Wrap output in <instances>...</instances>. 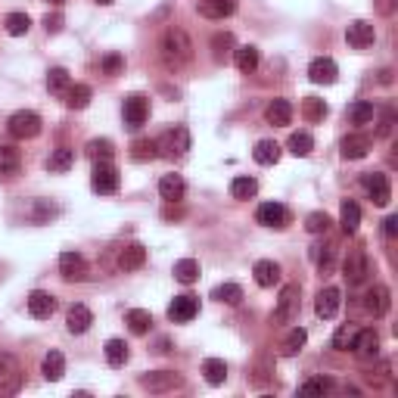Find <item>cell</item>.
Returning a JSON list of instances; mask_svg holds the SVG:
<instances>
[{
    "label": "cell",
    "mask_w": 398,
    "mask_h": 398,
    "mask_svg": "<svg viewBox=\"0 0 398 398\" xmlns=\"http://www.w3.org/2000/svg\"><path fill=\"white\" fill-rule=\"evenodd\" d=\"M199 314V299L190 296V293H184V296H175L169 305V317L175 321V324H187V321H193V317Z\"/></svg>",
    "instance_id": "12"
},
{
    "label": "cell",
    "mask_w": 398,
    "mask_h": 398,
    "mask_svg": "<svg viewBox=\"0 0 398 398\" xmlns=\"http://www.w3.org/2000/svg\"><path fill=\"white\" fill-rule=\"evenodd\" d=\"M333 258H336V249H333L330 243L311 246V262H314V268L321 271V274H327V271L333 268Z\"/></svg>",
    "instance_id": "38"
},
{
    "label": "cell",
    "mask_w": 398,
    "mask_h": 398,
    "mask_svg": "<svg viewBox=\"0 0 398 398\" xmlns=\"http://www.w3.org/2000/svg\"><path fill=\"white\" fill-rule=\"evenodd\" d=\"M88 156L94 159V162H112V156H115L112 140H106V137H97V140H90L88 143Z\"/></svg>",
    "instance_id": "46"
},
{
    "label": "cell",
    "mask_w": 398,
    "mask_h": 398,
    "mask_svg": "<svg viewBox=\"0 0 398 398\" xmlns=\"http://www.w3.org/2000/svg\"><path fill=\"white\" fill-rule=\"evenodd\" d=\"M339 224H343L345 234H358V224H361V209H358L355 199H343V206H339Z\"/></svg>",
    "instance_id": "31"
},
{
    "label": "cell",
    "mask_w": 398,
    "mask_h": 398,
    "mask_svg": "<svg viewBox=\"0 0 398 398\" xmlns=\"http://www.w3.org/2000/svg\"><path fill=\"white\" fill-rule=\"evenodd\" d=\"M19 386H22V373L19 371L7 373V377H0V398H3V395H16V392H19Z\"/></svg>",
    "instance_id": "53"
},
{
    "label": "cell",
    "mask_w": 398,
    "mask_h": 398,
    "mask_svg": "<svg viewBox=\"0 0 398 398\" xmlns=\"http://www.w3.org/2000/svg\"><path fill=\"white\" fill-rule=\"evenodd\" d=\"M100 69H103V75H109V78H115V75H122L125 72V56L122 53H106L100 60Z\"/></svg>",
    "instance_id": "51"
},
{
    "label": "cell",
    "mask_w": 398,
    "mask_h": 398,
    "mask_svg": "<svg viewBox=\"0 0 398 398\" xmlns=\"http://www.w3.org/2000/svg\"><path fill=\"white\" fill-rule=\"evenodd\" d=\"M361 187H364V193L371 196L373 206H389L392 199V184H389V175H383V171H367V175H361Z\"/></svg>",
    "instance_id": "4"
},
{
    "label": "cell",
    "mask_w": 398,
    "mask_h": 398,
    "mask_svg": "<svg viewBox=\"0 0 398 398\" xmlns=\"http://www.w3.org/2000/svg\"><path fill=\"white\" fill-rule=\"evenodd\" d=\"M299 296H302L299 284H286L284 290H280V299H277V308H274V324H290V321H296L299 317Z\"/></svg>",
    "instance_id": "6"
},
{
    "label": "cell",
    "mask_w": 398,
    "mask_h": 398,
    "mask_svg": "<svg viewBox=\"0 0 398 398\" xmlns=\"http://www.w3.org/2000/svg\"><path fill=\"white\" fill-rule=\"evenodd\" d=\"M60 274H62V280H69V284H82V280H88L90 268H88V262H84L82 252H62L60 256Z\"/></svg>",
    "instance_id": "9"
},
{
    "label": "cell",
    "mask_w": 398,
    "mask_h": 398,
    "mask_svg": "<svg viewBox=\"0 0 398 398\" xmlns=\"http://www.w3.org/2000/svg\"><path fill=\"white\" fill-rule=\"evenodd\" d=\"M236 50V41H234V34L230 32H215L212 34V56H215L218 62H224L227 56H234Z\"/></svg>",
    "instance_id": "33"
},
{
    "label": "cell",
    "mask_w": 398,
    "mask_h": 398,
    "mask_svg": "<svg viewBox=\"0 0 398 398\" xmlns=\"http://www.w3.org/2000/svg\"><path fill=\"white\" fill-rule=\"evenodd\" d=\"M345 41H349V47H355V50H367L373 41H377V32H373L371 22L358 19L345 28Z\"/></svg>",
    "instance_id": "14"
},
{
    "label": "cell",
    "mask_w": 398,
    "mask_h": 398,
    "mask_svg": "<svg viewBox=\"0 0 398 398\" xmlns=\"http://www.w3.org/2000/svg\"><path fill=\"white\" fill-rule=\"evenodd\" d=\"M398 7V0H377V13L380 16H392Z\"/></svg>",
    "instance_id": "58"
},
{
    "label": "cell",
    "mask_w": 398,
    "mask_h": 398,
    "mask_svg": "<svg viewBox=\"0 0 398 398\" xmlns=\"http://www.w3.org/2000/svg\"><path fill=\"white\" fill-rule=\"evenodd\" d=\"M156 156H159V149H156V140H149V137H140V140L131 143V159L134 162H153Z\"/></svg>",
    "instance_id": "45"
},
{
    "label": "cell",
    "mask_w": 398,
    "mask_h": 398,
    "mask_svg": "<svg viewBox=\"0 0 398 398\" xmlns=\"http://www.w3.org/2000/svg\"><path fill=\"white\" fill-rule=\"evenodd\" d=\"M258 60H262V56H258V47H252V44H246V47H236L234 50V62H236V69H240V72H256L258 69Z\"/></svg>",
    "instance_id": "34"
},
{
    "label": "cell",
    "mask_w": 398,
    "mask_h": 398,
    "mask_svg": "<svg viewBox=\"0 0 398 398\" xmlns=\"http://www.w3.org/2000/svg\"><path fill=\"white\" fill-rule=\"evenodd\" d=\"M140 386L147 392H153V395H165V392H175L184 386V377L175 371H149L140 377Z\"/></svg>",
    "instance_id": "5"
},
{
    "label": "cell",
    "mask_w": 398,
    "mask_h": 398,
    "mask_svg": "<svg viewBox=\"0 0 398 398\" xmlns=\"http://www.w3.org/2000/svg\"><path fill=\"white\" fill-rule=\"evenodd\" d=\"M249 380L256 386H268L271 380H274V358L268 355V351H258L256 361H252L249 367Z\"/></svg>",
    "instance_id": "20"
},
{
    "label": "cell",
    "mask_w": 398,
    "mask_h": 398,
    "mask_svg": "<svg viewBox=\"0 0 398 398\" xmlns=\"http://www.w3.org/2000/svg\"><path fill=\"white\" fill-rule=\"evenodd\" d=\"M327 112H330V109H327V103L321 100V97H305L302 100V119L305 122H324Z\"/></svg>",
    "instance_id": "41"
},
{
    "label": "cell",
    "mask_w": 398,
    "mask_h": 398,
    "mask_svg": "<svg viewBox=\"0 0 398 398\" xmlns=\"http://www.w3.org/2000/svg\"><path fill=\"white\" fill-rule=\"evenodd\" d=\"M299 389H302V392H330L333 389V380H327V377H321V380H305Z\"/></svg>",
    "instance_id": "54"
},
{
    "label": "cell",
    "mask_w": 398,
    "mask_h": 398,
    "mask_svg": "<svg viewBox=\"0 0 398 398\" xmlns=\"http://www.w3.org/2000/svg\"><path fill=\"white\" fill-rule=\"evenodd\" d=\"M389 305H392V299H389V290H386V286H373V290H367L364 308L371 311L373 317H383L386 311H389Z\"/></svg>",
    "instance_id": "27"
},
{
    "label": "cell",
    "mask_w": 398,
    "mask_h": 398,
    "mask_svg": "<svg viewBox=\"0 0 398 398\" xmlns=\"http://www.w3.org/2000/svg\"><path fill=\"white\" fill-rule=\"evenodd\" d=\"M252 159L258 165H274L280 159V143L277 140H258L256 149H252Z\"/></svg>",
    "instance_id": "36"
},
{
    "label": "cell",
    "mask_w": 398,
    "mask_h": 398,
    "mask_svg": "<svg viewBox=\"0 0 398 398\" xmlns=\"http://www.w3.org/2000/svg\"><path fill=\"white\" fill-rule=\"evenodd\" d=\"M286 149H290L293 156H299V159H305V156L314 149V137H311L308 131H293L290 140H286Z\"/></svg>",
    "instance_id": "37"
},
{
    "label": "cell",
    "mask_w": 398,
    "mask_h": 398,
    "mask_svg": "<svg viewBox=\"0 0 398 398\" xmlns=\"http://www.w3.org/2000/svg\"><path fill=\"white\" fill-rule=\"evenodd\" d=\"M159 56H162L165 69L177 72L184 69L190 60H193V41L187 38V32L177 25H169L162 34V41H159Z\"/></svg>",
    "instance_id": "1"
},
{
    "label": "cell",
    "mask_w": 398,
    "mask_h": 398,
    "mask_svg": "<svg viewBox=\"0 0 398 398\" xmlns=\"http://www.w3.org/2000/svg\"><path fill=\"white\" fill-rule=\"evenodd\" d=\"M252 277H256V284L262 286V290H268V286L280 284V264L271 262V258H262V262H256V268H252Z\"/></svg>",
    "instance_id": "23"
},
{
    "label": "cell",
    "mask_w": 398,
    "mask_h": 398,
    "mask_svg": "<svg viewBox=\"0 0 398 398\" xmlns=\"http://www.w3.org/2000/svg\"><path fill=\"white\" fill-rule=\"evenodd\" d=\"M22 171V153L16 147H0V181H13Z\"/></svg>",
    "instance_id": "21"
},
{
    "label": "cell",
    "mask_w": 398,
    "mask_h": 398,
    "mask_svg": "<svg viewBox=\"0 0 398 398\" xmlns=\"http://www.w3.org/2000/svg\"><path fill=\"white\" fill-rule=\"evenodd\" d=\"M212 299H218V302H224V305H240V302H243V286L218 284L215 290H212Z\"/></svg>",
    "instance_id": "47"
},
{
    "label": "cell",
    "mask_w": 398,
    "mask_h": 398,
    "mask_svg": "<svg viewBox=\"0 0 398 398\" xmlns=\"http://www.w3.org/2000/svg\"><path fill=\"white\" fill-rule=\"evenodd\" d=\"M125 324H128V330L134 333V336H147L149 327H153V314L143 308H131L128 314H125Z\"/></svg>",
    "instance_id": "32"
},
{
    "label": "cell",
    "mask_w": 398,
    "mask_h": 398,
    "mask_svg": "<svg viewBox=\"0 0 398 398\" xmlns=\"http://www.w3.org/2000/svg\"><path fill=\"white\" fill-rule=\"evenodd\" d=\"M69 88H72V78H69V72H66V69H62V66L50 69V72H47V90H50V94L62 97Z\"/></svg>",
    "instance_id": "44"
},
{
    "label": "cell",
    "mask_w": 398,
    "mask_h": 398,
    "mask_svg": "<svg viewBox=\"0 0 398 398\" xmlns=\"http://www.w3.org/2000/svg\"><path fill=\"white\" fill-rule=\"evenodd\" d=\"M19 364H16V358L10 351H0V377H7V373H16Z\"/></svg>",
    "instance_id": "57"
},
{
    "label": "cell",
    "mask_w": 398,
    "mask_h": 398,
    "mask_svg": "<svg viewBox=\"0 0 398 398\" xmlns=\"http://www.w3.org/2000/svg\"><path fill=\"white\" fill-rule=\"evenodd\" d=\"M184 193H187V184H184L181 175H165L159 181V196H162L165 203H181Z\"/></svg>",
    "instance_id": "24"
},
{
    "label": "cell",
    "mask_w": 398,
    "mask_h": 398,
    "mask_svg": "<svg viewBox=\"0 0 398 398\" xmlns=\"http://www.w3.org/2000/svg\"><path fill=\"white\" fill-rule=\"evenodd\" d=\"M367 274H371V258H367L364 246L349 249V256H345V262H343V277L351 286H361L367 280Z\"/></svg>",
    "instance_id": "3"
},
{
    "label": "cell",
    "mask_w": 398,
    "mask_h": 398,
    "mask_svg": "<svg viewBox=\"0 0 398 398\" xmlns=\"http://www.w3.org/2000/svg\"><path fill=\"white\" fill-rule=\"evenodd\" d=\"M351 351H355L361 361H371V358L380 355V336L377 330H358L355 343H351Z\"/></svg>",
    "instance_id": "17"
},
{
    "label": "cell",
    "mask_w": 398,
    "mask_h": 398,
    "mask_svg": "<svg viewBox=\"0 0 398 398\" xmlns=\"http://www.w3.org/2000/svg\"><path fill=\"white\" fill-rule=\"evenodd\" d=\"M175 280L177 284H196L199 280V262L196 258H181V262H175Z\"/></svg>",
    "instance_id": "43"
},
{
    "label": "cell",
    "mask_w": 398,
    "mask_h": 398,
    "mask_svg": "<svg viewBox=\"0 0 398 398\" xmlns=\"http://www.w3.org/2000/svg\"><path fill=\"white\" fill-rule=\"evenodd\" d=\"M3 28H7V34H13V38H22V34H28V28H32V19H28V13H7L3 16Z\"/></svg>",
    "instance_id": "48"
},
{
    "label": "cell",
    "mask_w": 398,
    "mask_h": 398,
    "mask_svg": "<svg viewBox=\"0 0 398 398\" xmlns=\"http://www.w3.org/2000/svg\"><path fill=\"white\" fill-rule=\"evenodd\" d=\"M62 22H66V19H62V13H47V16H44V32H47V34H60L62 32Z\"/></svg>",
    "instance_id": "56"
},
{
    "label": "cell",
    "mask_w": 398,
    "mask_h": 398,
    "mask_svg": "<svg viewBox=\"0 0 398 398\" xmlns=\"http://www.w3.org/2000/svg\"><path fill=\"white\" fill-rule=\"evenodd\" d=\"M308 343V333L302 330V327H296V330H290L284 336V343H280V349H284V355L286 358H293V355H299L302 351V345Z\"/></svg>",
    "instance_id": "49"
},
{
    "label": "cell",
    "mask_w": 398,
    "mask_h": 398,
    "mask_svg": "<svg viewBox=\"0 0 398 398\" xmlns=\"http://www.w3.org/2000/svg\"><path fill=\"white\" fill-rule=\"evenodd\" d=\"M156 149H159V156H169V159L184 156L190 149V131L184 128V125H175V128L165 131V134L156 140Z\"/></svg>",
    "instance_id": "7"
},
{
    "label": "cell",
    "mask_w": 398,
    "mask_h": 398,
    "mask_svg": "<svg viewBox=\"0 0 398 398\" xmlns=\"http://www.w3.org/2000/svg\"><path fill=\"white\" fill-rule=\"evenodd\" d=\"M256 221L262 227H274V230H284L290 224V209L284 203H262L256 212Z\"/></svg>",
    "instance_id": "10"
},
{
    "label": "cell",
    "mask_w": 398,
    "mask_h": 398,
    "mask_svg": "<svg viewBox=\"0 0 398 398\" xmlns=\"http://www.w3.org/2000/svg\"><path fill=\"white\" fill-rule=\"evenodd\" d=\"M97 3H100V7H109V3H112V0H97Z\"/></svg>",
    "instance_id": "60"
},
{
    "label": "cell",
    "mask_w": 398,
    "mask_h": 398,
    "mask_svg": "<svg viewBox=\"0 0 398 398\" xmlns=\"http://www.w3.org/2000/svg\"><path fill=\"white\" fill-rule=\"evenodd\" d=\"M90 324H94V314H90L88 305H82V302L69 305V311H66V330L72 333V336H82V333H88Z\"/></svg>",
    "instance_id": "13"
},
{
    "label": "cell",
    "mask_w": 398,
    "mask_h": 398,
    "mask_svg": "<svg viewBox=\"0 0 398 398\" xmlns=\"http://www.w3.org/2000/svg\"><path fill=\"white\" fill-rule=\"evenodd\" d=\"M203 377H206V383L221 386L224 380H227V364H224L221 358H206V361H203Z\"/></svg>",
    "instance_id": "40"
},
{
    "label": "cell",
    "mask_w": 398,
    "mask_h": 398,
    "mask_svg": "<svg viewBox=\"0 0 398 398\" xmlns=\"http://www.w3.org/2000/svg\"><path fill=\"white\" fill-rule=\"evenodd\" d=\"M373 115H377V109H373L371 100H355L349 109H345V119H349L351 125H371Z\"/></svg>",
    "instance_id": "30"
},
{
    "label": "cell",
    "mask_w": 398,
    "mask_h": 398,
    "mask_svg": "<svg viewBox=\"0 0 398 398\" xmlns=\"http://www.w3.org/2000/svg\"><path fill=\"white\" fill-rule=\"evenodd\" d=\"M330 215H327V212H311L308 218H305V230H308V234H327V230H330Z\"/></svg>",
    "instance_id": "50"
},
{
    "label": "cell",
    "mask_w": 398,
    "mask_h": 398,
    "mask_svg": "<svg viewBox=\"0 0 398 398\" xmlns=\"http://www.w3.org/2000/svg\"><path fill=\"white\" fill-rule=\"evenodd\" d=\"M147 264V249L140 243H128L119 252V268L122 271H140Z\"/></svg>",
    "instance_id": "25"
},
{
    "label": "cell",
    "mask_w": 398,
    "mask_h": 398,
    "mask_svg": "<svg viewBox=\"0 0 398 398\" xmlns=\"http://www.w3.org/2000/svg\"><path fill=\"white\" fill-rule=\"evenodd\" d=\"M103 351H106V364L109 367H125V361L131 358L128 343H125V339H109Z\"/></svg>",
    "instance_id": "35"
},
{
    "label": "cell",
    "mask_w": 398,
    "mask_h": 398,
    "mask_svg": "<svg viewBox=\"0 0 398 398\" xmlns=\"http://www.w3.org/2000/svg\"><path fill=\"white\" fill-rule=\"evenodd\" d=\"M122 115H125V125H128L131 131H137L143 122H147V115H149V100H147L143 94H131V97H125Z\"/></svg>",
    "instance_id": "11"
},
{
    "label": "cell",
    "mask_w": 398,
    "mask_h": 398,
    "mask_svg": "<svg viewBox=\"0 0 398 398\" xmlns=\"http://www.w3.org/2000/svg\"><path fill=\"white\" fill-rule=\"evenodd\" d=\"M90 187L100 196H112L119 190V169L112 162H94V171H90Z\"/></svg>",
    "instance_id": "8"
},
{
    "label": "cell",
    "mask_w": 398,
    "mask_h": 398,
    "mask_svg": "<svg viewBox=\"0 0 398 398\" xmlns=\"http://www.w3.org/2000/svg\"><path fill=\"white\" fill-rule=\"evenodd\" d=\"M256 193H258V181H256V177L240 175V177H234V181H230V196H234V199H252Z\"/></svg>",
    "instance_id": "39"
},
{
    "label": "cell",
    "mask_w": 398,
    "mask_h": 398,
    "mask_svg": "<svg viewBox=\"0 0 398 398\" xmlns=\"http://www.w3.org/2000/svg\"><path fill=\"white\" fill-rule=\"evenodd\" d=\"M383 234L389 236V240L398 234V218H395V215H389V218H386V221H383Z\"/></svg>",
    "instance_id": "59"
},
{
    "label": "cell",
    "mask_w": 398,
    "mask_h": 398,
    "mask_svg": "<svg viewBox=\"0 0 398 398\" xmlns=\"http://www.w3.org/2000/svg\"><path fill=\"white\" fill-rule=\"evenodd\" d=\"M199 16L206 19H224V16L236 13V0H199Z\"/></svg>",
    "instance_id": "26"
},
{
    "label": "cell",
    "mask_w": 398,
    "mask_h": 398,
    "mask_svg": "<svg viewBox=\"0 0 398 398\" xmlns=\"http://www.w3.org/2000/svg\"><path fill=\"white\" fill-rule=\"evenodd\" d=\"M90 97H94V90H90L88 84H72V88L62 94V100H66L69 109H84L90 103Z\"/></svg>",
    "instance_id": "42"
},
{
    "label": "cell",
    "mask_w": 398,
    "mask_h": 398,
    "mask_svg": "<svg viewBox=\"0 0 398 398\" xmlns=\"http://www.w3.org/2000/svg\"><path fill=\"white\" fill-rule=\"evenodd\" d=\"M392 125H395V109L386 106V109H383V115H380V131H377V134H380V137H386V134L392 131Z\"/></svg>",
    "instance_id": "55"
},
{
    "label": "cell",
    "mask_w": 398,
    "mask_h": 398,
    "mask_svg": "<svg viewBox=\"0 0 398 398\" xmlns=\"http://www.w3.org/2000/svg\"><path fill=\"white\" fill-rule=\"evenodd\" d=\"M264 119H268V125H290L293 122V103L284 100V97H277V100H271L268 106H264Z\"/></svg>",
    "instance_id": "22"
},
{
    "label": "cell",
    "mask_w": 398,
    "mask_h": 398,
    "mask_svg": "<svg viewBox=\"0 0 398 398\" xmlns=\"http://www.w3.org/2000/svg\"><path fill=\"white\" fill-rule=\"evenodd\" d=\"M308 78L314 84H333L339 78V66L330 60V56H317V60H311V66H308Z\"/></svg>",
    "instance_id": "16"
},
{
    "label": "cell",
    "mask_w": 398,
    "mask_h": 398,
    "mask_svg": "<svg viewBox=\"0 0 398 398\" xmlns=\"http://www.w3.org/2000/svg\"><path fill=\"white\" fill-rule=\"evenodd\" d=\"M53 311H56V299L50 296V293H44V290L28 293V314H32V317L44 321V317H50Z\"/></svg>",
    "instance_id": "19"
},
{
    "label": "cell",
    "mask_w": 398,
    "mask_h": 398,
    "mask_svg": "<svg viewBox=\"0 0 398 398\" xmlns=\"http://www.w3.org/2000/svg\"><path fill=\"white\" fill-rule=\"evenodd\" d=\"M355 327H349V324H345V327H339V330H336V336H333V349H336V351H349L351 349V343H355Z\"/></svg>",
    "instance_id": "52"
},
{
    "label": "cell",
    "mask_w": 398,
    "mask_h": 398,
    "mask_svg": "<svg viewBox=\"0 0 398 398\" xmlns=\"http://www.w3.org/2000/svg\"><path fill=\"white\" fill-rule=\"evenodd\" d=\"M371 149H373V137L364 134V131L343 137V159H364Z\"/></svg>",
    "instance_id": "15"
},
{
    "label": "cell",
    "mask_w": 398,
    "mask_h": 398,
    "mask_svg": "<svg viewBox=\"0 0 398 398\" xmlns=\"http://www.w3.org/2000/svg\"><path fill=\"white\" fill-rule=\"evenodd\" d=\"M41 373H44V380H50V383L62 380V373H66V358H62V351L50 349L47 355H44V361H41Z\"/></svg>",
    "instance_id": "28"
},
{
    "label": "cell",
    "mask_w": 398,
    "mask_h": 398,
    "mask_svg": "<svg viewBox=\"0 0 398 398\" xmlns=\"http://www.w3.org/2000/svg\"><path fill=\"white\" fill-rule=\"evenodd\" d=\"M41 128H44L41 115L32 112V109H19V112L10 115V122H7L10 137H16V140H32V137L41 134Z\"/></svg>",
    "instance_id": "2"
},
{
    "label": "cell",
    "mask_w": 398,
    "mask_h": 398,
    "mask_svg": "<svg viewBox=\"0 0 398 398\" xmlns=\"http://www.w3.org/2000/svg\"><path fill=\"white\" fill-rule=\"evenodd\" d=\"M339 302H343V296H339L336 286H327V290H321V293H317V299H314V311H317V317H324V321L336 317Z\"/></svg>",
    "instance_id": "18"
},
{
    "label": "cell",
    "mask_w": 398,
    "mask_h": 398,
    "mask_svg": "<svg viewBox=\"0 0 398 398\" xmlns=\"http://www.w3.org/2000/svg\"><path fill=\"white\" fill-rule=\"evenodd\" d=\"M75 165V149L69 147H56L53 153L47 156V171L50 175H62V171H69Z\"/></svg>",
    "instance_id": "29"
},
{
    "label": "cell",
    "mask_w": 398,
    "mask_h": 398,
    "mask_svg": "<svg viewBox=\"0 0 398 398\" xmlns=\"http://www.w3.org/2000/svg\"><path fill=\"white\" fill-rule=\"evenodd\" d=\"M47 3H53V7H60V3H66V0H47Z\"/></svg>",
    "instance_id": "61"
}]
</instances>
